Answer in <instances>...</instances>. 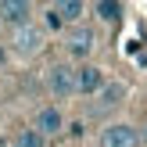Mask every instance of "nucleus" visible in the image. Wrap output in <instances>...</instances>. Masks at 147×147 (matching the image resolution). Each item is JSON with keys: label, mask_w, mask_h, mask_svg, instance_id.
Returning a JSON list of instances; mask_svg holds the SVG:
<instances>
[{"label": "nucleus", "mask_w": 147, "mask_h": 147, "mask_svg": "<svg viewBox=\"0 0 147 147\" xmlns=\"http://www.w3.org/2000/svg\"><path fill=\"white\" fill-rule=\"evenodd\" d=\"M47 25H50V29H61V25H65L61 14H57V7H50V11H47Z\"/></svg>", "instance_id": "f8f14e48"}, {"label": "nucleus", "mask_w": 147, "mask_h": 147, "mask_svg": "<svg viewBox=\"0 0 147 147\" xmlns=\"http://www.w3.org/2000/svg\"><path fill=\"white\" fill-rule=\"evenodd\" d=\"M32 129H36L40 136H54V133H61V129H65V119H61L57 108H40V111H36Z\"/></svg>", "instance_id": "423d86ee"}, {"label": "nucleus", "mask_w": 147, "mask_h": 147, "mask_svg": "<svg viewBox=\"0 0 147 147\" xmlns=\"http://www.w3.org/2000/svg\"><path fill=\"white\" fill-rule=\"evenodd\" d=\"M136 144H140V133H136L133 126H126V122L108 126L104 133H100V147H136Z\"/></svg>", "instance_id": "7ed1b4c3"}, {"label": "nucleus", "mask_w": 147, "mask_h": 147, "mask_svg": "<svg viewBox=\"0 0 147 147\" xmlns=\"http://www.w3.org/2000/svg\"><path fill=\"white\" fill-rule=\"evenodd\" d=\"M104 86V76H100L97 65H83L76 68V93H97Z\"/></svg>", "instance_id": "0eeeda50"}, {"label": "nucleus", "mask_w": 147, "mask_h": 147, "mask_svg": "<svg viewBox=\"0 0 147 147\" xmlns=\"http://www.w3.org/2000/svg\"><path fill=\"white\" fill-rule=\"evenodd\" d=\"M144 140H147V129H144Z\"/></svg>", "instance_id": "4468645a"}, {"label": "nucleus", "mask_w": 147, "mask_h": 147, "mask_svg": "<svg viewBox=\"0 0 147 147\" xmlns=\"http://www.w3.org/2000/svg\"><path fill=\"white\" fill-rule=\"evenodd\" d=\"M43 47V29L40 25H32V22H29V25H22V29H14V40H11V50L18 57H32L36 50Z\"/></svg>", "instance_id": "f257e3e1"}, {"label": "nucleus", "mask_w": 147, "mask_h": 147, "mask_svg": "<svg viewBox=\"0 0 147 147\" xmlns=\"http://www.w3.org/2000/svg\"><path fill=\"white\" fill-rule=\"evenodd\" d=\"M4 65H7V50L0 47V68H4Z\"/></svg>", "instance_id": "ddd939ff"}, {"label": "nucleus", "mask_w": 147, "mask_h": 147, "mask_svg": "<svg viewBox=\"0 0 147 147\" xmlns=\"http://www.w3.org/2000/svg\"><path fill=\"white\" fill-rule=\"evenodd\" d=\"M97 111H111V108H119L122 104V97H126V86H122V83H104V86H100V90H97Z\"/></svg>", "instance_id": "6e6552de"}, {"label": "nucleus", "mask_w": 147, "mask_h": 147, "mask_svg": "<svg viewBox=\"0 0 147 147\" xmlns=\"http://www.w3.org/2000/svg\"><path fill=\"white\" fill-rule=\"evenodd\" d=\"M57 14H61V22H79L83 18V0H65V4H57Z\"/></svg>", "instance_id": "9d476101"}, {"label": "nucleus", "mask_w": 147, "mask_h": 147, "mask_svg": "<svg viewBox=\"0 0 147 147\" xmlns=\"http://www.w3.org/2000/svg\"><path fill=\"white\" fill-rule=\"evenodd\" d=\"M47 86H50L54 97H72V93H76V68L54 65V68L47 72Z\"/></svg>", "instance_id": "f03ea898"}, {"label": "nucleus", "mask_w": 147, "mask_h": 147, "mask_svg": "<svg viewBox=\"0 0 147 147\" xmlns=\"http://www.w3.org/2000/svg\"><path fill=\"white\" fill-rule=\"evenodd\" d=\"M11 147H47V136H40L36 129H22L11 140Z\"/></svg>", "instance_id": "1a4fd4ad"}, {"label": "nucleus", "mask_w": 147, "mask_h": 147, "mask_svg": "<svg viewBox=\"0 0 147 147\" xmlns=\"http://www.w3.org/2000/svg\"><path fill=\"white\" fill-rule=\"evenodd\" d=\"M97 14L104 22H119L122 18V4H115V0H100V4H97Z\"/></svg>", "instance_id": "9b49d317"}, {"label": "nucleus", "mask_w": 147, "mask_h": 147, "mask_svg": "<svg viewBox=\"0 0 147 147\" xmlns=\"http://www.w3.org/2000/svg\"><path fill=\"white\" fill-rule=\"evenodd\" d=\"M93 29L90 25H76L68 32V40H65V50H68L72 57H90V50H93Z\"/></svg>", "instance_id": "20e7f679"}, {"label": "nucleus", "mask_w": 147, "mask_h": 147, "mask_svg": "<svg viewBox=\"0 0 147 147\" xmlns=\"http://www.w3.org/2000/svg\"><path fill=\"white\" fill-rule=\"evenodd\" d=\"M29 14H32V7H29L25 0H4V4H0V22H7V25H14V29L29 25Z\"/></svg>", "instance_id": "39448f33"}]
</instances>
